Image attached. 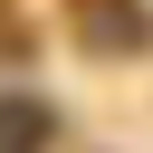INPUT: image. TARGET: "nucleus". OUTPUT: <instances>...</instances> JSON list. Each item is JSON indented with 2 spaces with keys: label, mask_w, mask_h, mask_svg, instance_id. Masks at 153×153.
I'll return each mask as SVG.
<instances>
[{
  "label": "nucleus",
  "mask_w": 153,
  "mask_h": 153,
  "mask_svg": "<svg viewBox=\"0 0 153 153\" xmlns=\"http://www.w3.org/2000/svg\"><path fill=\"white\" fill-rule=\"evenodd\" d=\"M67 29H76L86 48H105V57H134V48L153 38V10H143V0H67Z\"/></svg>",
  "instance_id": "1"
},
{
  "label": "nucleus",
  "mask_w": 153,
  "mask_h": 153,
  "mask_svg": "<svg viewBox=\"0 0 153 153\" xmlns=\"http://www.w3.org/2000/svg\"><path fill=\"white\" fill-rule=\"evenodd\" d=\"M57 143V115L38 96H0V153H48Z\"/></svg>",
  "instance_id": "2"
}]
</instances>
